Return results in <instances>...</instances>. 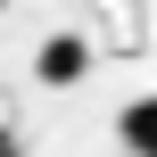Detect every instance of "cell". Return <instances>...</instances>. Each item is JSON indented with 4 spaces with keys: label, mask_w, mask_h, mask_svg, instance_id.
<instances>
[{
    "label": "cell",
    "mask_w": 157,
    "mask_h": 157,
    "mask_svg": "<svg viewBox=\"0 0 157 157\" xmlns=\"http://www.w3.org/2000/svg\"><path fill=\"white\" fill-rule=\"evenodd\" d=\"M0 8H8V0H0Z\"/></svg>",
    "instance_id": "cell-3"
},
{
    "label": "cell",
    "mask_w": 157,
    "mask_h": 157,
    "mask_svg": "<svg viewBox=\"0 0 157 157\" xmlns=\"http://www.w3.org/2000/svg\"><path fill=\"white\" fill-rule=\"evenodd\" d=\"M33 75H41V83H58V91H66V83H83V75H91V41H83V33H50V41H41V58H33Z\"/></svg>",
    "instance_id": "cell-1"
},
{
    "label": "cell",
    "mask_w": 157,
    "mask_h": 157,
    "mask_svg": "<svg viewBox=\"0 0 157 157\" xmlns=\"http://www.w3.org/2000/svg\"><path fill=\"white\" fill-rule=\"evenodd\" d=\"M116 132H124V149H132V157H157V91L124 108V124H116Z\"/></svg>",
    "instance_id": "cell-2"
},
{
    "label": "cell",
    "mask_w": 157,
    "mask_h": 157,
    "mask_svg": "<svg viewBox=\"0 0 157 157\" xmlns=\"http://www.w3.org/2000/svg\"><path fill=\"white\" fill-rule=\"evenodd\" d=\"M0 157H8V149H0Z\"/></svg>",
    "instance_id": "cell-4"
}]
</instances>
